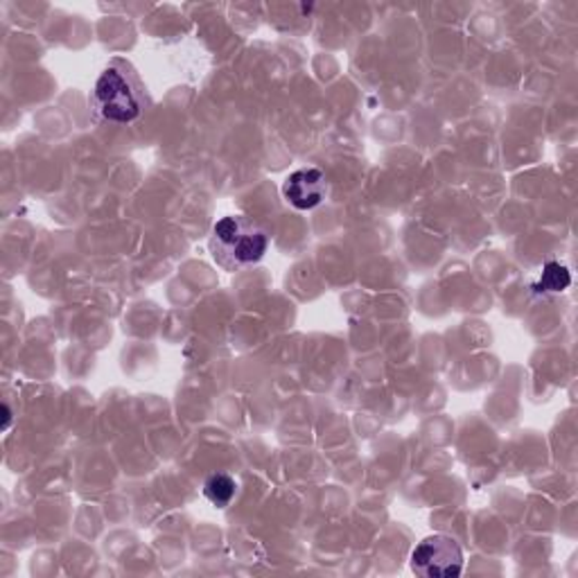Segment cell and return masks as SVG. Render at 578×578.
<instances>
[{
	"label": "cell",
	"mask_w": 578,
	"mask_h": 578,
	"mask_svg": "<svg viewBox=\"0 0 578 578\" xmlns=\"http://www.w3.org/2000/svg\"><path fill=\"white\" fill-rule=\"evenodd\" d=\"M267 249H269V233L258 221H253L244 215H231L215 224L210 251L215 263L224 269L238 272L261 263L265 258Z\"/></svg>",
	"instance_id": "2"
},
{
	"label": "cell",
	"mask_w": 578,
	"mask_h": 578,
	"mask_svg": "<svg viewBox=\"0 0 578 578\" xmlns=\"http://www.w3.org/2000/svg\"><path fill=\"white\" fill-rule=\"evenodd\" d=\"M282 195L294 208L312 210L326 200L328 179L316 168L292 172L282 183Z\"/></svg>",
	"instance_id": "4"
},
{
	"label": "cell",
	"mask_w": 578,
	"mask_h": 578,
	"mask_svg": "<svg viewBox=\"0 0 578 578\" xmlns=\"http://www.w3.org/2000/svg\"><path fill=\"white\" fill-rule=\"evenodd\" d=\"M571 282V276L567 272L565 265L561 263H547L542 269V278H540V285H538V292H547V294H558V292H565V289L569 287Z\"/></svg>",
	"instance_id": "6"
},
{
	"label": "cell",
	"mask_w": 578,
	"mask_h": 578,
	"mask_svg": "<svg viewBox=\"0 0 578 578\" xmlns=\"http://www.w3.org/2000/svg\"><path fill=\"white\" fill-rule=\"evenodd\" d=\"M3 413H5V423H3V430H8V428H10V419H12V416H10V407H8V405L3 407Z\"/></svg>",
	"instance_id": "7"
},
{
	"label": "cell",
	"mask_w": 578,
	"mask_h": 578,
	"mask_svg": "<svg viewBox=\"0 0 578 578\" xmlns=\"http://www.w3.org/2000/svg\"><path fill=\"white\" fill-rule=\"evenodd\" d=\"M238 493V484H236V479L229 477V474H224V472H217V474H210L206 479V484H204V495L210 504H215L217 508H224V506H229L233 502Z\"/></svg>",
	"instance_id": "5"
},
{
	"label": "cell",
	"mask_w": 578,
	"mask_h": 578,
	"mask_svg": "<svg viewBox=\"0 0 578 578\" xmlns=\"http://www.w3.org/2000/svg\"><path fill=\"white\" fill-rule=\"evenodd\" d=\"M145 107L147 88L132 63L111 59L91 91L93 113L113 124H130L143 116Z\"/></svg>",
	"instance_id": "1"
},
{
	"label": "cell",
	"mask_w": 578,
	"mask_h": 578,
	"mask_svg": "<svg viewBox=\"0 0 578 578\" xmlns=\"http://www.w3.org/2000/svg\"><path fill=\"white\" fill-rule=\"evenodd\" d=\"M413 574L425 578H457L463 571V552L447 535H430L411 554Z\"/></svg>",
	"instance_id": "3"
}]
</instances>
